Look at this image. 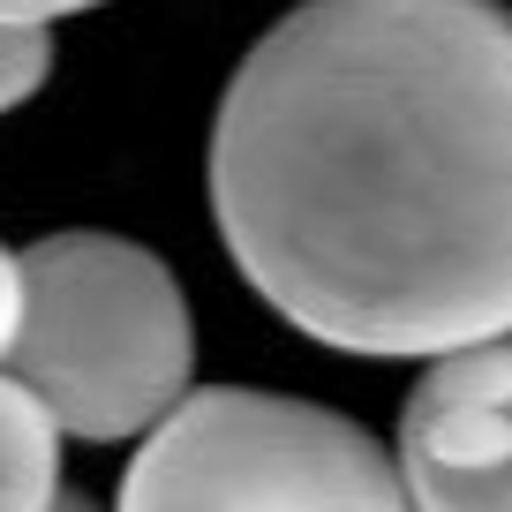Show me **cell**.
I'll use <instances>...</instances> for the list:
<instances>
[{
	"label": "cell",
	"mask_w": 512,
	"mask_h": 512,
	"mask_svg": "<svg viewBox=\"0 0 512 512\" xmlns=\"http://www.w3.org/2000/svg\"><path fill=\"white\" fill-rule=\"evenodd\" d=\"M61 422L16 369H0V512H53L61 505Z\"/></svg>",
	"instance_id": "5b68a950"
},
{
	"label": "cell",
	"mask_w": 512,
	"mask_h": 512,
	"mask_svg": "<svg viewBox=\"0 0 512 512\" xmlns=\"http://www.w3.org/2000/svg\"><path fill=\"white\" fill-rule=\"evenodd\" d=\"M53 512H91V497H76V490H61V505Z\"/></svg>",
	"instance_id": "9c48e42d"
},
{
	"label": "cell",
	"mask_w": 512,
	"mask_h": 512,
	"mask_svg": "<svg viewBox=\"0 0 512 512\" xmlns=\"http://www.w3.org/2000/svg\"><path fill=\"white\" fill-rule=\"evenodd\" d=\"M16 339H23V256L0 249V369H8Z\"/></svg>",
	"instance_id": "52a82bcc"
},
{
	"label": "cell",
	"mask_w": 512,
	"mask_h": 512,
	"mask_svg": "<svg viewBox=\"0 0 512 512\" xmlns=\"http://www.w3.org/2000/svg\"><path fill=\"white\" fill-rule=\"evenodd\" d=\"M113 512H407L400 460L317 400L211 384L136 445Z\"/></svg>",
	"instance_id": "3957f363"
},
{
	"label": "cell",
	"mask_w": 512,
	"mask_h": 512,
	"mask_svg": "<svg viewBox=\"0 0 512 512\" xmlns=\"http://www.w3.org/2000/svg\"><path fill=\"white\" fill-rule=\"evenodd\" d=\"M46 68H53L46 23H0V113H16L23 98H38Z\"/></svg>",
	"instance_id": "8992f818"
},
{
	"label": "cell",
	"mask_w": 512,
	"mask_h": 512,
	"mask_svg": "<svg viewBox=\"0 0 512 512\" xmlns=\"http://www.w3.org/2000/svg\"><path fill=\"white\" fill-rule=\"evenodd\" d=\"M211 219L264 309L369 362L512 339V8L302 0L211 121Z\"/></svg>",
	"instance_id": "6da1fadb"
},
{
	"label": "cell",
	"mask_w": 512,
	"mask_h": 512,
	"mask_svg": "<svg viewBox=\"0 0 512 512\" xmlns=\"http://www.w3.org/2000/svg\"><path fill=\"white\" fill-rule=\"evenodd\" d=\"M407 512H512V339L437 354L400 407Z\"/></svg>",
	"instance_id": "277c9868"
},
{
	"label": "cell",
	"mask_w": 512,
	"mask_h": 512,
	"mask_svg": "<svg viewBox=\"0 0 512 512\" xmlns=\"http://www.w3.org/2000/svg\"><path fill=\"white\" fill-rule=\"evenodd\" d=\"M68 437H151L196 369V324L181 279L144 241L46 234L23 249V339L8 354Z\"/></svg>",
	"instance_id": "7a4b0ae2"
},
{
	"label": "cell",
	"mask_w": 512,
	"mask_h": 512,
	"mask_svg": "<svg viewBox=\"0 0 512 512\" xmlns=\"http://www.w3.org/2000/svg\"><path fill=\"white\" fill-rule=\"evenodd\" d=\"M98 0H0V23H53V16H83Z\"/></svg>",
	"instance_id": "ba28073f"
}]
</instances>
